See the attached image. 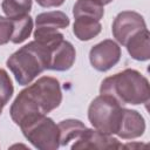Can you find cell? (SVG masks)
<instances>
[{"label":"cell","instance_id":"cell-1","mask_svg":"<svg viewBox=\"0 0 150 150\" xmlns=\"http://www.w3.org/2000/svg\"><path fill=\"white\" fill-rule=\"evenodd\" d=\"M62 101L60 83L50 76H42L19 93L11 107V117L15 124L46 115L57 108Z\"/></svg>","mask_w":150,"mask_h":150},{"label":"cell","instance_id":"cell-13","mask_svg":"<svg viewBox=\"0 0 150 150\" xmlns=\"http://www.w3.org/2000/svg\"><path fill=\"white\" fill-rule=\"evenodd\" d=\"M101 23L100 20H96L90 16H77L75 18L73 32L75 36L81 41H88L101 32Z\"/></svg>","mask_w":150,"mask_h":150},{"label":"cell","instance_id":"cell-21","mask_svg":"<svg viewBox=\"0 0 150 150\" xmlns=\"http://www.w3.org/2000/svg\"><path fill=\"white\" fill-rule=\"evenodd\" d=\"M97 1H100L102 5H107V4H110L112 0H97Z\"/></svg>","mask_w":150,"mask_h":150},{"label":"cell","instance_id":"cell-22","mask_svg":"<svg viewBox=\"0 0 150 150\" xmlns=\"http://www.w3.org/2000/svg\"><path fill=\"white\" fill-rule=\"evenodd\" d=\"M1 111H2V108L0 107V115H1Z\"/></svg>","mask_w":150,"mask_h":150},{"label":"cell","instance_id":"cell-7","mask_svg":"<svg viewBox=\"0 0 150 150\" xmlns=\"http://www.w3.org/2000/svg\"><path fill=\"white\" fill-rule=\"evenodd\" d=\"M121 59V48L112 40H104L95 45L89 53L91 66L98 71H107Z\"/></svg>","mask_w":150,"mask_h":150},{"label":"cell","instance_id":"cell-2","mask_svg":"<svg viewBox=\"0 0 150 150\" xmlns=\"http://www.w3.org/2000/svg\"><path fill=\"white\" fill-rule=\"evenodd\" d=\"M101 95H105L123 104H144L150 100V86L139 71L125 69L104 79L100 88Z\"/></svg>","mask_w":150,"mask_h":150},{"label":"cell","instance_id":"cell-6","mask_svg":"<svg viewBox=\"0 0 150 150\" xmlns=\"http://www.w3.org/2000/svg\"><path fill=\"white\" fill-rule=\"evenodd\" d=\"M146 28L143 16L136 12L125 11L121 12L114 20L112 23V34L114 38L123 46L128 40L136 34L137 32Z\"/></svg>","mask_w":150,"mask_h":150},{"label":"cell","instance_id":"cell-11","mask_svg":"<svg viewBox=\"0 0 150 150\" xmlns=\"http://www.w3.org/2000/svg\"><path fill=\"white\" fill-rule=\"evenodd\" d=\"M127 49L132 59L138 61H146L150 57L149 30L146 28L134 34L125 43Z\"/></svg>","mask_w":150,"mask_h":150},{"label":"cell","instance_id":"cell-10","mask_svg":"<svg viewBox=\"0 0 150 150\" xmlns=\"http://www.w3.org/2000/svg\"><path fill=\"white\" fill-rule=\"evenodd\" d=\"M75 55L76 53L74 46L63 39L56 47L52 49L48 69L57 71L68 70L75 61Z\"/></svg>","mask_w":150,"mask_h":150},{"label":"cell","instance_id":"cell-18","mask_svg":"<svg viewBox=\"0 0 150 150\" xmlns=\"http://www.w3.org/2000/svg\"><path fill=\"white\" fill-rule=\"evenodd\" d=\"M14 88L9 75L6 70L0 68V107L4 108L13 95Z\"/></svg>","mask_w":150,"mask_h":150},{"label":"cell","instance_id":"cell-15","mask_svg":"<svg viewBox=\"0 0 150 150\" xmlns=\"http://www.w3.org/2000/svg\"><path fill=\"white\" fill-rule=\"evenodd\" d=\"M73 14L77 16H90L96 20H101L104 9L103 5L97 0H77L73 8Z\"/></svg>","mask_w":150,"mask_h":150},{"label":"cell","instance_id":"cell-14","mask_svg":"<svg viewBox=\"0 0 150 150\" xmlns=\"http://www.w3.org/2000/svg\"><path fill=\"white\" fill-rule=\"evenodd\" d=\"M57 127L60 131V145H67L70 141H76L87 129L79 120H64L61 121Z\"/></svg>","mask_w":150,"mask_h":150},{"label":"cell","instance_id":"cell-9","mask_svg":"<svg viewBox=\"0 0 150 150\" xmlns=\"http://www.w3.org/2000/svg\"><path fill=\"white\" fill-rule=\"evenodd\" d=\"M144 130H145V122L143 116L136 110L123 108L121 122L116 135L120 136L121 138L130 139L142 136Z\"/></svg>","mask_w":150,"mask_h":150},{"label":"cell","instance_id":"cell-4","mask_svg":"<svg viewBox=\"0 0 150 150\" xmlns=\"http://www.w3.org/2000/svg\"><path fill=\"white\" fill-rule=\"evenodd\" d=\"M123 108L109 96L100 95L93 100L88 109L91 125L104 134H116L121 122Z\"/></svg>","mask_w":150,"mask_h":150},{"label":"cell","instance_id":"cell-19","mask_svg":"<svg viewBox=\"0 0 150 150\" xmlns=\"http://www.w3.org/2000/svg\"><path fill=\"white\" fill-rule=\"evenodd\" d=\"M12 33H13L12 19L0 16V46L6 45L8 41H11Z\"/></svg>","mask_w":150,"mask_h":150},{"label":"cell","instance_id":"cell-5","mask_svg":"<svg viewBox=\"0 0 150 150\" xmlns=\"http://www.w3.org/2000/svg\"><path fill=\"white\" fill-rule=\"evenodd\" d=\"M25 137L38 149L55 150L60 145V131L54 121L46 115L34 117L20 125Z\"/></svg>","mask_w":150,"mask_h":150},{"label":"cell","instance_id":"cell-17","mask_svg":"<svg viewBox=\"0 0 150 150\" xmlns=\"http://www.w3.org/2000/svg\"><path fill=\"white\" fill-rule=\"evenodd\" d=\"M32 8V0H4L2 11L8 19H18L27 15Z\"/></svg>","mask_w":150,"mask_h":150},{"label":"cell","instance_id":"cell-8","mask_svg":"<svg viewBox=\"0 0 150 150\" xmlns=\"http://www.w3.org/2000/svg\"><path fill=\"white\" fill-rule=\"evenodd\" d=\"M123 144L118 139L114 138L109 134L101 132L94 129H86L76 142L71 145V149H122Z\"/></svg>","mask_w":150,"mask_h":150},{"label":"cell","instance_id":"cell-12","mask_svg":"<svg viewBox=\"0 0 150 150\" xmlns=\"http://www.w3.org/2000/svg\"><path fill=\"white\" fill-rule=\"evenodd\" d=\"M35 32H56L59 28H66L69 25V18L60 12H46L36 16Z\"/></svg>","mask_w":150,"mask_h":150},{"label":"cell","instance_id":"cell-16","mask_svg":"<svg viewBox=\"0 0 150 150\" xmlns=\"http://www.w3.org/2000/svg\"><path fill=\"white\" fill-rule=\"evenodd\" d=\"M13 21V33L11 36V41L13 43H21L27 38H29L33 28V20L27 14L18 19H12Z\"/></svg>","mask_w":150,"mask_h":150},{"label":"cell","instance_id":"cell-20","mask_svg":"<svg viewBox=\"0 0 150 150\" xmlns=\"http://www.w3.org/2000/svg\"><path fill=\"white\" fill-rule=\"evenodd\" d=\"M36 2L42 7H57L61 6L64 0H36Z\"/></svg>","mask_w":150,"mask_h":150},{"label":"cell","instance_id":"cell-3","mask_svg":"<svg viewBox=\"0 0 150 150\" xmlns=\"http://www.w3.org/2000/svg\"><path fill=\"white\" fill-rule=\"evenodd\" d=\"M52 48L36 40L21 47L7 60V67L21 86L29 84L38 75L48 69Z\"/></svg>","mask_w":150,"mask_h":150}]
</instances>
